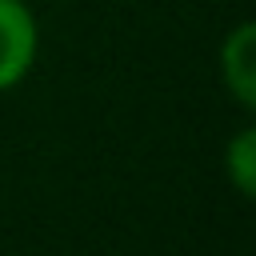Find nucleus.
<instances>
[{
    "instance_id": "f03ea898",
    "label": "nucleus",
    "mask_w": 256,
    "mask_h": 256,
    "mask_svg": "<svg viewBox=\"0 0 256 256\" xmlns=\"http://www.w3.org/2000/svg\"><path fill=\"white\" fill-rule=\"evenodd\" d=\"M220 84L228 88V96L252 112L256 108V24L252 20H240L224 32L220 40Z\"/></svg>"
},
{
    "instance_id": "f257e3e1",
    "label": "nucleus",
    "mask_w": 256,
    "mask_h": 256,
    "mask_svg": "<svg viewBox=\"0 0 256 256\" xmlns=\"http://www.w3.org/2000/svg\"><path fill=\"white\" fill-rule=\"evenodd\" d=\"M40 56V24L28 0H0V92L28 80Z\"/></svg>"
},
{
    "instance_id": "7ed1b4c3",
    "label": "nucleus",
    "mask_w": 256,
    "mask_h": 256,
    "mask_svg": "<svg viewBox=\"0 0 256 256\" xmlns=\"http://www.w3.org/2000/svg\"><path fill=\"white\" fill-rule=\"evenodd\" d=\"M224 172L232 180V188L252 200L256 196V128L244 124L228 144H224Z\"/></svg>"
}]
</instances>
